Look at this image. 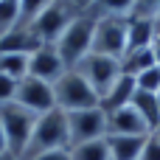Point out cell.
Returning <instances> with one entry per match:
<instances>
[{"mask_svg": "<svg viewBox=\"0 0 160 160\" xmlns=\"http://www.w3.org/2000/svg\"><path fill=\"white\" fill-rule=\"evenodd\" d=\"M158 98H160V93H158Z\"/></svg>", "mask_w": 160, "mask_h": 160, "instance_id": "836d02e7", "label": "cell"}, {"mask_svg": "<svg viewBox=\"0 0 160 160\" xmlns=\"http://www.w3.org/2000/svg\"><path fill=\"white\" fill-rule=\"evenodd\" d=\"M53 0H20V28H31V22L51 6Z\"/></svg>", "mask_w": 160, "mask_h": 160, "instance_id": "7402d4cb", "label": "cell"}, {"mask_svg": "<svg viewBox=\"0 0 160 160\" xmlns=\"http://www.w3.org/2000/svg\"><path fill=\"white\" fill-rule=\"evenodd\" d=\"M34 160H70V149H56V152H45V155H39V158Z\"/></svg>", "mask_w": 160, "mask_h": 160, "instance_id": "4316f807", "label": "cell"}, {"mask_svg": "<svg viewBox=\"0 0 160 160\" xmlns=\"http://www.w3.org/2000/svg\"><path fill=\"white\" fill-rule=\"evenodd\" d=\"M93 34H96V17L90 14H79L68 28L65 34L56 39V53L62 56V62L68 68H76L90 51H93Z\"/></svg>", "mask_w": 160, "mask_h": 160, "instance_id": "7a4b0ae2", "label": "cell"}, {"mask_svg": "<svg viewBox=\"0 0 160 160\" xmlns=\"http://www.w3.org/2000/svg\"><path fill=\"white\" fill-rule=\"evenodd\" d=\"M127 34H129V17H101V20H96L93 51L90 53L121 59L127 53Z\"/></svg>", "mask_w": 160, "mask_h": 160, "instance_id": "8992f818", "label": "cell"}, {"mask_svg": "<svg viewBox=\"0 0 160 160\" xmlns=\"http://www.w3.org/2000/svg\"><path fill=\"white\" fill-rule=\"evenodd\" d=\"M141 160H160V141L155 135L146 138V146H143V152H141Z\"/></svg>", "mask_w": 160, "mask_h": 160, "instance_id": "484cf974", "label": "cell"}, {"mask_svg": "<svg viewBox=\"0 0 160 160\" xmlns=\"http://www.w3.org/2000/svg\"><path fill=\"white\" fill-rule=\"evenodd\" d=\"M135 90H138V84H135V79L132 76H118V82L107 90V96L101 98V107L107 110V112H112V110H121V107H127V104H132V96H135Z\"/></svg>", "mask_w": 160, "mask_h": 160, "instance_id": "5bb4252c", "label": "cell"}, {"mask_svg": "<svg viewBox=\"0 0 160 160\" xmlns=\"http://www.w3.org/2000/svg\"><path fill=\"white\" fill-rule=\"evenodd\" d=\"M135 84H138V90H143V93H160V65H152L149 70H143L141 76H135Z\"/></svg>", "mask_w": 160, "mask_h": 160, "instance_id": "603a6c76", "label": "cell"}, {"mask_svg": "<svg viewBox=\"0 0 160 160\" xmlns=\"http://www.w3.org/2000/svg\"><path fill=\"white\" fill-rule=\"evenodd\" d=\"M158 20H160V17H158Z\"/></svg>", "mask_w": 160, "mask_h": 160, "instance_id": "e575fe53", "label": "cell"}, {"mask_svg": "<svg viewBox=\"0 0 160 160\" xmlns=\"http://www.w3.org/2000/svg\"><path fill=\"white\" fill-rule=\"evenodd\" d=\"M152 135H155V138H158V141H160V124H158V127H155V129H152Z\"/></svg>", "mask_w": 160, "mask_h": 160, "instance_id": "1f68e13d", "label": "cell"}, {"mask_svg": "<svg viewBox=\"0 0 160 160\" xmlns=\"http://www.w3.org/2000/svg\"><path fill=\"white\" fill-rule=\"evenodd\" d=\"M0 160H20V158H17L11 149H6V152H0Z\"/></svg>", "mask_w": 160, "mask_h": 160, "instance_id": "f1b7e54d", "label": "cell"}, {"mask_svg": "<svg viewBox=\"0 0 160 160\" xmlns=\"http://www.w3.org/2000/svg\"><path fill=\"white\" fill-rule=\"evenodd\" d=\"M155 39H158V20H149V17H129L127 51H135V48H152Z\"/></svg>", "mask_w": 160, "mask_h": 160, "instance_id": "7c38bea8", "label": "cell"}, {"mask_svg": "<svg viewBox=\"0 0 160 160\" xmlns=\"http://www.w3.org/2000/svg\"><path fill=\"white\" fill-rule=\"evenodd\" d=\"M132 17H149V20H158V17H160V0H138Z\"/></svg>", "mask_w": 160, "mask_h": 160, "instance_id": "cb8c5ba5", "label": "cell"}, {"mask_svg": "<svg viewBox=\"0 0 160 160\" xmlns=\"http://www.w3.org/2000/svg\"><path fill=\"white\" fill-rule=\"evenodd\" d=\"M0 73L20 82L28 76V56L25 53H0Z\"/></svg>", "mask_w": 160, "mask_h": 160, "instance_id": "ffe728a7", "label": "cell"}, {"mask_svg": "<svg viewBox=\"0 0 160 160\" xmlns=\"http://www.w3.org/2000/svg\"><path fill=\"white\" fill-rule=\"evenodd\" d=\"M112 160H141V152L146 146V138L138 135H107Z\"/></svg>", "mask_w": 160, "mask_h": 160, "instance_id": "9a60e30c", "label": "cell"}, {"mask_svg": "<svg viewBox=\"0 0 160 160\" xmlns=\"http://www.w3.org/2000/svg\"><path fill=\"white\" fill-rule=\"evenodd\" d=\"M8 143H6V132H3V124H0V152H6Z\"/></svg>", "mask_w": 160, "mask_h": 160, "instance_id": "f546056e", "label": "cell"}, {"mask_svg": "<svg viewBox=\"0 0 160 160\" xmlns=\"http://www.w3.org/2000/svg\"><path fill=\"white\" fill-rule=\"evenodd\" d=\"M14 93H17V82L0 73V104H6V101H14Z\"/></svg>", "mask_w": 160, "mask_h": 160, "instance_id": "d4e9b609", "label": "cell"}, {"mask_svg": "<svg viewBox=\"0 0 160 160\" xmlns=\"http://www.w3.org/2000/svg\"><path fill=\"white\" fill-rule=\"evenodd\" d=\"M152 51H155V62L160 65V37L155 39V45H152Z\"/></svg>", "mask_w": 160, "mask_h": 160, "instance_id": "4dcf8cb0", "label": "cell"}, {"mask_svg": "<svg viewBox=\"0 0 160 160\" xmlns=\"http://www.w3.org/2000/svg\"><path fill=\"white\" fill-rule=\"evenodd\" d=\"M118 62H121V73H124V76H132V79L141 76L143 70H149L152 65H158L152 48H135V51H127Z\"/></svg>", "mask_w": 160, "mask_h": 160, "instance_id": "2e32d148", "label": "cell"}, {"mask_svg": "<svg viewBox=\"0 0 160 160\" xmlns=\"http://www.w3.org/2000/svg\"><path fill=\"white\" fill-rule=\"evenodd\" d=\"M56 149H70V138H68V115L62 110H51L45 115L37 118L34 135L22 152L20 160H34L45 152H56Z\"/></svg>", "mask_w": 160, "mask_h": 160, "instance_id": "6da1fadb", "label": "cell"}, {"mask_svg": "<svg viewBox=\"0 0 160 160\" xmlns=\"http://www.w3.org/2000/svg\"><path fill=\"white\" fill-rule=\"evenodd\" d=\"M158 37H160V20H158Z\"/></svg>", "mask_w": 160, "mask_h": 160, "instance_id": "d6a6232c", "label": "cell"}, {"mask_svg": "<svg viewBox=\"0 0 160 160\" xmlns=\"http://www.w3.org/2000/svg\"><path fill=\"white\" fill-rule=\"evenodd\" d=\"M37 118L34 112H28L25 107H20L17 101H6L0 104V124H3V132H6V143L8 149L22 158L31 135H34V127H37Z\"/></svg>", "mask_w": 160, "mask_h": 160, "instance_id": "277c9868", "label": "cell"}, {"mask_svg": "<svg viewBox=\"0 0 160 160\" xmlns=\"http://www.w3.org/2000/svg\"><path fill=\"white\" fill-rule=\"evenodd\" d=\"M65 115H68V138H70V146L107 138V110L104 107L76 110V112H65Z\"/></svg>", "mask_w": 160, "mask_h": 160, "instance_id": "ba28073f", "label": "cell"}, {"mask_svg": "<svg viewBox=\"0 0 160 160\" xmlns=\"http://www.w3.org/2000/svg\"><path fill=\"white\" fill-rule=\"evenodd\" d=\"M39 48H42V42L34 37L31 28H20L17 25L14 31H8L6 37H0V53H25V56H31Z\"/></svg>", "mask_w": 160, "mask_h": 160, "instance_id": "4fadbf2b", "label": "cell"}, {"mask_svg": "<svg viewBox=\"0 0 160 160\" xmlns=\"http://www.w3.org/2000/svg\"><path fill=\"white\" fill-rule=\"evenodd\" d=\"M107 135H138V138H149L152 135V127L143 121V115L132 104H127L121 110L107 112Z\"/></svg>", "mask_w": 160, "mask_h": 160, "instance_id": "8fae6325", "label": "cell"}, {"mask_svg": "<svg viewBox=\"0 0 160 160\" xmlns=\"http://www.w3.org/2000/svg\"><path fill=\"white\" fill-rule=\"evenodd\" d=\"M53 98H56V110H62V112H76V110L101 107L98 93H96L73 68H68V70L53 82Z\"/></svg>", "mask_w": 160, "mask_h": 160, "instance_id": "3957f363", "label": "cell"}, {"mask_svg": "<svg viewBox=\"0 0 160 160\" xmlns=\"http://www.w3.org/2000/svg\"><path fill=\"white\" fill-rule=\"evenodd\" d=\"M65 70H68V65L62 62V56L56 53L53 45H42L39 51H34V53L28 56V76H34V79H39V82L53 84Z\"/></svg>", "mask_w": 160, "mask_h": 160, "instance_id": "30bf717a", "label": "cell"}, {"mask_svg": "<svg viewBox=\"0 0 160 160\" xmlns=\"http://www.w3.org/2000/svg\"><path fill=\"white\" fill-rule=\"evenodd\" d=\"M135 3L138 0H96L90 6V11H84V14H90L96 20H101V17H132Z\"/></svg>", "mask_w": 160, "mask_h": 160, "instance_id": "e0dca14e", "label": "cell"}, {"mask_svg": "<svg viewBox=\"0 0 160 160\" xmlns=\"http://www.w3.org/2000/svg\"><path fill=\"white\" fill-rule=\"evenodd\" d=\"M96 93H98V98H104L107 96V90L118 82V76H121V62L118 59H112V56H101V53H87L76 68H73Z\"/></svg>", "mask_w": 160, "mask_h": 160, "instance_id": "52a82bcc", "label": "cell"}, {"mask_svg": "<svg viewBox=\"0 0 160 160\" xmlns=\"http://www.w3.org/2000/svg\"><path fill=\"white\" fill-rule=\"evenodd\" d=\"M20 25V0H0V37Z\"/></svg>", "mask_w": 160, "mask_h": 160, "instance_id": "44dd1931", "label": "cell"}, {"mask_svg": "<svg viewBox=\"0 0 160 160\" xmlns=\"http://www.w3.org/2000/svg\"><path fill=\"white\" fill-rule=\"evenodd\" d=\"M68 3H70L76 11H82V14H84V11H90V6H93L96 0H68Z\"/></svg>", "mask_w": 160, "mask_h": 160, "instance_id": "83f0119b", "label": "cell"}, {"mask_svg": "<svg viewBox=\"0 0 160 160\" xmlns=\"http://www.w3.org/2000/svg\"><path fill=\"white\" fill-rule=\"evenodd\" d=\"M14 101H17L20 107H25L28 112H34V115H45V112L56 110L53 84L39 82V79H34V76H25V79H20V82H17Z\"/></svg>", "mask_w": 160, "mask_h": 160, "instance_id": "9c48e42d", "label": "cell"}, {"mask_svg": "<svg viewBox=\"0 0 160 160\" xmlns=\"http://www.w3.org/2000/svg\"><path fill=\"white\" fill-rule=\"evenodd\" d=\"M70 160H112L107 138L101 141H87L79 146H70Z\"/></svg>", "mask_w": 160, "mask_h": 160, "instance_id": "d6986e66", "label": "cell"}, {"mask_svg": "<svg viewBox=\"0 0 160 160\" xmlns=\"http://www.w3.org/2000/svg\"><path fill=\"white\" fill-rule=\"evenodd\" d=\"M82 11H76L68 0H53L34 22H31V31L34 37L42 42V45H56V39L65 34V28L79 17Z\"/></svg>", "mask_w": 160, "mask_h": 160, "instance_id": "5b68a950", "label": "cell"}, {"mask_svg": "<svg viewBox=\"0 0 160 160\" xmlns=\"http://www.w3.org/2000/svg\"><path fill=\"white\" fill-rule=\"evenodd\" d=\"M132 107L143 115V121L155 129L160 124V98L155 93H143V90H135V96H132Z\"/></svg>", "mask_w": 160, "mask_h": 160, "instance_id": "ac0fdd59", "label": "cell"}]
</instances>
